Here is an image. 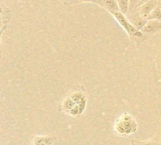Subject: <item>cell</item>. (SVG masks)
Instances as JSON below:
<instances>
[{"mask_svg": "<svg viewBox=\"0 0 161 145\" xmlns=\"http://www.w3.org/2000/svg\"><path fill=\"white\" fill-rule=\"evenodd\" d=\"M138 130V124L135 118L129 113L122 114L115 123V131L121 136L134 134Z\"/></svg>", "mask_w": 161, "mask_h": 145, "instance_id": "6da1fadb", "label": "cell"}, {"mask_svg": "<svg viewBox=\"0 0 161 145\" xmlns=\"http://www.w3.org/2000/svg\"><path fill=\"white\" fill-rule=\"evenodd\" d=\"M110 13L113 15V17L116 19V21L121 25V26L127 32V34L130 36V38L131 37H139V38H141V37L143 36L142 32L141 30H138L137 28H135L131 25V23L128 21L126 16L124 15L122 12H120V11H112Z\"/></svg>", "mask_w": 161, "mask_h": 145, "instance_id": "7a4b0ae2", "label": "cell"}, {"mask_svg": "<svg viewBox=\"0 0 161 145\" xmlns=\"http://www.w3.org/2000/svg\"><path fill=\"white\" fill-rule=\"evenodd\" d=\"M158 5V0H150L148 2L143 3L142 5H141L140 7H138L136 8V11H138V13L144 19H146V17L148 16V14Z\"/></svg>", "mask_w": 161, "mask_h": 145, "instance_id": "3957f363", "label": "cell"}, {"mask_svg": "<svg viewBox=\"0 0 161 145\" xmlns=\"http://www.w3.org/2000/svg\"><path fill=\"white\" fill-rule=\"evenodd\" d=\"M161 29V22L158 20H147L144 26L141 29L142 33L154 34L158 32Z\"/></svg>", "mask_w": 161, "mask_h": 145, "instance_id": "277c9868", "label": "cell"}, {"mask_svg": "<svg viewBox=\"0 0 161 145\" xmlns=\"http://www.w3.org/2000/svg\"><path fill=\"white\" fill-rule=\"evenodd\" d=\"M127 15H129V22L131 23V25L135 27V28H137L138 30H141L143 26H144V25H145V23H146V19H144V18H142L139 13H138V11H134V12H132V14H127Z\"/></svg>", "mask_w": 161, "mask_h": 145, "instance_id": "5b68a950", "label": "cell"}, {"mask_svg": "<svg viewBox=\"0 0 161 145\" xmlns=\"http://www.w3.org/2000/svg\"><path fill=\"white\" fill-rule=\"evenodd\" d=\"M56 140L55 136H35L32 140V145H52Z\"/></svg>", "mask_w": 161, "mask_h": 145, "instance_id": "8992f818", "label": "cell"}, {"mask_svg": "<svg viewBox=\"0 0 161 145\" xmlns=\"http://www.w3.org/2000/svg\"><path fill=\"white\" fill-rule=\"evenodd\" d=\"M96 4H98L105 9L108 10L109 12L119 11V8L117 6L116 0H96Z\"/></svg>", "mask_w": 161, "mask_h": 145, "instance_id": "52a82bcc", "label": "cell"}, {"mask_svg": "<svg viewBox=\"0 0 161 145\" xmlns=\"http://www.w3.org/2000/svg\"><path fill=\"white\" fill-rule=\"evenodd\" d=\"M116 3L120 12L124 15H127L129 13V0H116Z\"/></svg>", "mask_w": 161, "mask_h": 145, "instance_id": "ba28073f", "label": "cell"}, {"mask_svg": "<svg viewBox=\"0 0 161 145\" xmlns=\"http://www.w3.org/2000/svg\"><path fill=\"white\" fill-rule=\"evenodd\" d=\"M146 20H158L160 21L161 20V9L160 6L158 5L146 17Z\"/></svg>", "mask_w": 161, "mask_h": 145, "instance_id": "9c48e42d", "label": "cell"}, {"mask_svg": "<svg viewBox=\"0 0 161 145\" xmlns=\"http://www.w3.org/2000/svg\"><path fill=\"white\" fill-rule=\"evenodd\" d=\"M69 97L72 99V101H73L75 104H77V103L80 102L83 98H85L86 95H85V93L82 92L75 91V92H73L69 95Z\"/></svg>", "mask_w": 161, "mask_h": 145, "instance_id": "30bf717a", "label": "cell"}, {"mask_svg": "<svg viewBox=\"0 0 161 145\" xmlns=\"http://www.w3.org/2000/svg\"><path fill=\"white\" fill-rule=\"evenodd\" d=\"M75 105V104L72 101V99H71L69 96H67V97L62 101V103H61L62 109H63L64 111H66L67 113H68V111H69Z\"/></svg>", "mask_w": 161, "mask_h": 145, "instance_id": "8fae6325", "label": "cell"}, {"mask_svg": "<svg viewBox=\"0 0 161 145\" xmlns=\"http://www.w3.org/2000/svg\"><path fill=\"white\" fill-rule=\"evenodd\" d=\"M139 145H158L156 141H146V142H140V141H133Z\"/></svg>", "mask_w": 161, "mask_h": 145, "instance_id": "7c38bea8", "label": "cell"}, {"mask_svg": "<svg viewBox=\"0 0 161 145\" xmlns=\"http://www.w3.org/2000/svg\"><path fill=\"white\" fill-rule=\"evenodd\" d=\"M139 0H129V10L128 11H134L136 10V7H137V3Z\"/></svg>", "mask_w": 161, "mask_h": 145, "instance_id": "4fadbf2b", "label": "cell"}, {"mask_svg": "<svg viewBox=\"0 0 161 145\" xmlns=\"http://www.w3.org/2000/svg\"><path fill=\"white\" fill-rule=\"evenodd\" d=\"M80 2H92V3H96V0H71L72 4H76V3H80Z\"/></svg>", "mask_w": 161, "mask_h": 145, "instance_id": "5bb4252c", "label": "cell"}, {"mask_svg": "<svg viewBox=\"0 0 161 145\" xmlns=\"http://www.w3.org/2000/svg\"><path fill=\"white\" fill-rule=\"evenodd\" d=\"M148 1H150V0H139V1H138V3H137V7H136V8H137L138 7H140L141 5H142L143 3L148 2Z\"/></svg>", "mask_w": 161, "mask_h": 145, "instance_id": "9a60e30c", "label": "cell"}, {"mask_svg": "<svg viewBox=\"0 0 161 145\" xmlns=\"http://www.w3.org/2000/svg\"><path fill=\"white\" fill-rule=\"evenodd\" d=\"M5 27H6V26H4L2 29H0V45H1V37H2V34H3V32H4V30H5Z\"/></svg>", "mask_w": 161, "mask_h": 145, "instance_id": "2e32d148", "label": "cell"}, {"mask_svg": "<svg viewBox=\"0 0 161 145\" xmlns=\"http://www.w3.org/2000/svg\"><path fill=\"white\" fill-rule=\"evenodd\" d=\"M0 14H3V8L1 7V5H0Z\"/></svg>", "mask_w": 161, "mask_h": 145, "instance_id": "e0dca14e", "label": "cell"}, {"mask_svg": "<svg viewBox=\"0 0 161 145\" xmlns=\"http://www.w3.org/2000/svg\"><path fill=\"white\" fill-rule=\"evenodd\" d=\"M1 27H2V22H1V18H0V29H1Z\"/></svg>", "mask_w": 161, "mask_h": 145, "instance_id": "ac0fdd59", "label": "cell"}, {"mask_svg": "<svg viewBox=\"0 0 161 145\" xmlns=\"http://www.w3.org/2000/svg\"><path fill=\"white\" fill-rule=\"evenodd\" d=\"M132 145H139V144H137L136 142H132Z\"/></svg>", "mask_w": 161, "mask_h": 145, "instance_id": "d6986e66", "label": "cell"}, {"mask_svg": "<svg viewBox=\"0 0 161 145\" xmlns=\"http://www.w3.org/2000/svg\"><path fill=\"white\" fill-rule=\"evenodd\" d=\"M0 104H1V100H0Z\"/></svg>", "mask_w": 161, "mask_h": 145, "instance_id": "ffe728a7", "label": "cell"}]
</instances>
